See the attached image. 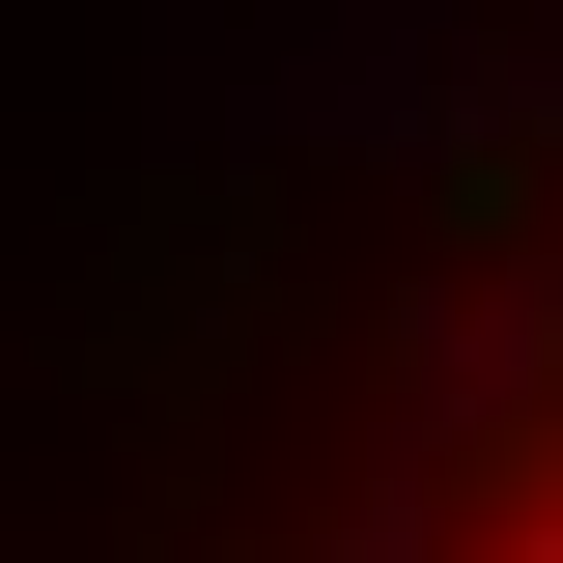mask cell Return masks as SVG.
Wrapping results in <instances>:
<instances>
[{
    "label": "cell",
    "mask_w": 563,
    "mask_h": 563,
    "mask_svg": "<svg viewBox=\"0 0 563 563\" xmlns=\"http://www.w3.org/2000/svg\"><path fill=\"white\" fill-rule=\"evenodd\" d=\"M29 563H563V0H169L29 339Z\"/></svg>",
    "instance_id": "cell-1"
}]
</instances>
